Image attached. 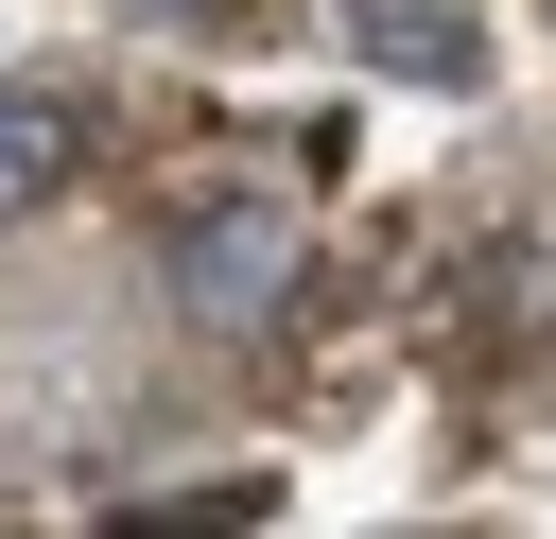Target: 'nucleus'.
Returning a JSON list of instances; mask_svg holds the SVG:
<instances>
[{
	"label": "nucleus",
	"instance_id": "1",
	"mask_svg": "<svg viewBox=\"0 0 556 539\" xmlns=\"http://www.w3.org/2000/svg\"><path fill=\"white\" fill-rule=\"evenodd\" d=\"M295 278H313V226H295V191H208V209H174V313L191 330H278L295 313Z\"/></svg>",
	"mask_w": 556,
	"mask_h": 539
},
{
	"label": "nucleus",
	"instance_id": "2",
	"mask_svg": "<svg viewBox=\"0 0 556 539\" xmlns=\"http://www.w3.org/2000/svg\"><path fill=\"white\" fill-rule=\"evenodd\" d=\"M348 52L382 87H486V17L469 0H348Z\"/></svg>",
	"mask_w": 556,
	"mask_h": 539
},
{
	"label": "nucleus",
	"instance_id": "3",
	"mask_svg": "<svg viewBox=\"0 0 556 539\" xmlns=\"http://www.w3.org/2000/svg\"><path fill=\"white\" fill-rule=\"evenodd\" d=\"M87 174V104L70 87H0V209H52Z\"/></svg>",
	"mask_w": 556,
	"mask_h": 539
},
{
	"label": "nucleus",
	"instance_id": "4",
	"mask_svg": "<svg viewBox=\"0 0 556 539\" xmlns=\"http://www.w3.org/2000/svg\"><path fill=\"white\" fill-rule=\"evenodd\" d=\"M122 17H174V35H191V17H226V0H122Z\"/></svg>",
	"mask_w": 556,
	"mask_h": 539
}]
</instances>
